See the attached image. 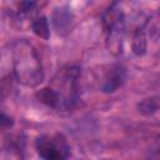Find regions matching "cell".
I'll return each mask as SVG.
<instances>
[{
    "label": "cell",
    "instance_id": "3",
    "mask_svg": "<svg viewBox=\"0 0 160 160\" xmlns=\"http://www.w3.org/2000/svg\"><path fill=\"white\" fill-rule=\"evenodd\" d=\"M125 80H126V69L122 65H115L105 75L101 89L104 92H114L124 85Z\"/></svg>",
    "mask_w": 160,
    "mask_h": 160
},
{
    "label": "cell",
    "instance_id": "9",
    "mask_svg": "<svg viewBox=\"0 0 160 160\" xmlns=\"http://www.w3.org/2000/svg\"><path fill=\"white\" fill-rule=\"evenodd\" d=\"M32 31L35 32V35H38L39 38L48 40L50 36V30H49V24L45 16H39L32 21Z\"/></svg>",
    "mask_w": 160,
    "mask_h": 160
},
{
    "label": "cell",
    "instance_id": "12",
    "mask_svg": "<svg viewBox=\"0 0 160 160\" xmlns=\"http://www.w3.org/2000/svg\"><path fill=\"white\" fill-rule=\"evenodd\" d=\"M11 88H12V76L10 75L4 76L0 80V102L8 98V95L11 91Z\"/></svg>",
    "mask_w": 160,
    "mask_h": 160
},
{
    "label": "cell",
    "instance_id": "8",
    "mask_svg": "<svg viewBox=\"0 0 160 160\" xmlns=\"http://www.w3.org/2000/svg\"><path fill=\"white\" fill-rule=\"evenodd\" d=\"M0 160H24L21 149L15 144H8L0 150Z\"/></svg>",
    "mask_w": 160,
    "mask_h": 160
},
{
    "label": "cell",
    "instance_id": "10",
    "mask_svg": "<svg viewBox=\"0 0 160 160\" xmlns=\"http://www.w3.org/2000/svg\"><path fill=\"white\" fill-rule=\"evenodd\" d=\"M138 109L141 114L149 116L159 110V96H151L138 104Z\"/></svg>",
    "mask_w": 160,
    "mask_h": 160
},
{
    "label": "cell",
    "instance_id": "7",
    "mask_svg": "<svg viewBox=\"0 0 160 160\" xmlns=\"http://www.w3.org/2000/svg\"><path fill=\"white\" fill-rule=\"evenodd\" d=\"M146 46H148V41H146V35L144 32V30L141 28H138L134 34H132V40H131V49L132 52L138 56H141L146 52Z\"/></svg>",
    "mask_w": 160,
    "mask_h": 160
},
{
    "label": "cell",
    "instance_id": "14",
    "mask_svg": "<svg viewBox=\"0 0 160 160\" xmlns=\"http://www.w3.org/2000/svg\"><path fill=\"white\" fill-rule=\"evenodd\" d=\"M19 6L21 8L22 11H28V10H30V9L34 6V2H29V1H26V2H20Z\"/></svg>",
    "mask_w": 160,
    "mask_h": 160
},
{
    "label": "cell",
    "instance_id": "6",
    "mask_svg": "<svg viewBox=\"0 0 160 160\" xmlns=\"http://www.w3.org/2000/svg\"><path fill=\"white\" fill-rule=\"evenodd\" d=\"M36 99L50 106V108H59L60 106V100H59V96L56 94V91L52 89V88H44V89H40L39 91H36L35 94Z\"/></svg>",
    "mask_w": 160,
    "mask_h": 160
},
{
    "label": "cell",
    "instance_id": "5",
    "mask_svg": "<svg viewBox=\"0 0 160 160\" xmlns=\"http://www.w3.org/2000/svg\"><path fill=\"white\" fill-rule=\"evenodd\" d=\"M102 24H104V29L105 31L116 26V25H121V24H125V16H124V12L121 10V8L114 2L112 5H110L106 11L104 12L102 15Z\"/></svg>",
    "mask_w": 160,
    "mask_h": 160
},
{
    "label": "cell",
    "instance_id": "13",
    "mask_svg": "<svg viewBox=\"0 0 160 160\" xmlns=\"http://www.w3.org/2000/svg\"><path fill=\"white\" fill-rule=\"evenodd\" d=\"M12 124H14L12 118H10L6 114H4L2 111H0V128H10Z\"/></svg>",
    "mask_w": 160,
    "mask_h": 160
},
{
    "label": "cell",
    "instance_id": "11",
    "mask_svg": "<svg viewBox=\"0 0 160 160\" xmlns=\"http://www.w3.org/2000/svg\"><path fill=\"white\" fill-rule=\"evenodd\" d=\"M71 22V12H69L66 9H56L54 12V25L60 31L62 29H66Z\"/></svg>",
    "mask_w": 160,
    "mask_h": 160
},
{
    "label": "cell",
    "instance_id": "2",
    "mask_svg": "<svg viewBox=\"0 0 160 160\" xmlns=\"http://www.w3.org/2000/svg\"><path fill=\"white\" fill-rule=\"evenodd\" d=\"M36 150L42 160H66L70 155L68 140L60 132L38 138Z\"/></svg>",
    "mask_w": 160,
    "mask_h": 160
},
{
    "label": "cell",
    "instance_id": "1",
    "mask_svg": "<svg viewBox=\"0 0 160 160\" xmlns=\"http://www.w3.org/2000/svg\"><path fill=\"white\" fill-rule=\"evenodd\" d=\"M14 72L18 81L25 86L34 88L44 80L40 58L35 48L25 40L14 45Z\"/></svg>",
    "mask_w": 160,
    "mask_h": 160
},
{
    "label": "cell",
    "instance_id": "4",
    "mask_svg": "<svg viewBox=\"0 0 160 160\" xmlns=\"http://www.w3.org/2000/svg\"><path fill=\"white\" fill-rule=\"evenodd\" d=\"M124 31H125V24L116 25L106 30V46L109 51L114 55H120L122 52Z\"/></svg>",
    "mask_w": 160,
    "mask_h": 160
}]
</instances>
